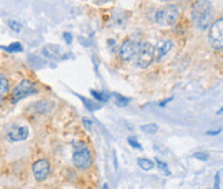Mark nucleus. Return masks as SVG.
<instances>
[{
    "mask_svg": "<svg viewBox=\"0 0 223 189\" xmlns=\"http://www.w3.org/2000/svg\"><path fill=\"white\" fill-rule=\"evenodd\" d=\"M81 100H82V103H84V106L86 107L89 111H95V110H99V108H101V106L100 104H95L93 102H90V100H88L86 97H82V96H78Z\"/></svg>",
    "mask_w": 223,
    "mask_h": 189,
    "instance_id": "2eb2a0df",
    "label": "nucleus"
},
{
    "mask_svg": "<svg viewBox=\"0 0 223 189\" xmlns=\"http://www.w3.org/2000/svg\"><path fill=\"white\" fill-rule=\"evenodd\" d=\"M127 143H129V144H130L133 148H136V150H142L141 144L136 140V138H134V137H127Z\"/></svg>",
    "mask_w": 223,
    "mask_h": 189,
    "instance_id": "412c9836",
    "label": "nucleus"
},
{
    "mask_svg": "<svg viewBox=\"0 0 223 189\" xmlns=\"http://www.w3.org/2000/svg\"><path fill=\"white\" fill-rule=\"evenodd\" d=\"M8 91H10V82H8V80L4 74L0 73V100L7 95Z\"/></svg>",
    "mask_w": 223,
    "mask_h": 189,
    "instance_id": "f8f14e48",
    "label": "nucleus"
},
{
    "mask_svg": "<svg viewBox=\"0 0 223 189\" xmlns=\"http://www.w3.org/2000/svg\"><path fill=\"white\" fill-rule=\"evenodd\" d=\"M180 10L175 4H167L163 8H160L155 15V21L160 26H171L178 19Z\"/></svg>",
    "mask_w": 223,
    "mask_h": 189,
    "instance_id": "f03ea898",
    "label": "nucleus"
},
{
    "mask_svg": "<svg viewBox=\"0 0 223 189\" xmlns=\"http://www.w3.org/2000/svg\"><path fill=\"white\" fill-rule=\"evenodd\" d=\"M220 186V173H216L215 174V181H213V189H219Z\"/></svg>",
    "mask_w": 223,
    "mask_h": 189,
    "instance_id": "5701e85b",
    "label": "nucleus"
},
{
    "mask_svg": "<svg viewBox=\"0 0 223 189\" xmlns=\"http://www.w3.org/2000/svg\"><path fill=\"white\" fill-rule=\"evenodd\" d=\"M43 53H44V56H47L48 59H55V60L66 58L58 45H45L43 48Z\"/></svg>",
    "mask_w": 223,
    "mask_h": 189,
    "instance_id": "9b49d317",
    "label": "nucleus"
},
{
    "mask_svg": "<svg viewBox=\"0 0 223 189\" xmlns=\"http://www.w3.org/2000/svg\"><path fill=\"white\" fill-rule=\"evenodd\" d=\"M153 59H155V48H153V45L149 43H141L138 52L136 55L137 66L141 69H146L152 63Z\"/></svg>",
    "mask_w": 223,
    "mask_h": 189,
    "instance_id": "20e7f679",
    "label": "nucleus"
},
{
    "mask_svg": "<svg viewBox=\"0 0 223 189\" xmlns=\"http://www.w3.org/2000/svg\"><path fill=\"white\" fill-rule=\"evenodd\" d=\"M114 166H115V169H118V159H117V154L114 152Z\"/></svg>",
    "mask_w": 223,
    "mask_h": 189,
    "instance_id": "cd10ccee",
    "label": "nucleus"
},
{
    "mask_svg": "<svg viewBox=\"0 0 223 189\" xmlns=\"http://www.w3.org/2000/svg\"><path fill=\"white\" fill-rule=\"evenodd\" d=\"M73 163L75 167L82 170L90 167V165H92V154L86 148L85 144H78L77 147H74Z\"/></svg>",
    "mask_w": 223,
    "mask_h": 189,
    "instance_id": "7ed1b4c3",
    "label": "nucleus"
},
{
    "mask_svg": "<svg viewBox=\"0 0 223 189\" xmlns=\"http://www.w3.org/2000/svg\"><path fill=\"white\" fill-rule=\"evenodd\" d=\"M7 25H8L10 29L14 30V32H21V30H22V25H21L18 21H15V19H8L7 21Z\"/></svg>",
    "mask_w": 223,
    "mask_h": 189,
    "instance_id": "6ab92c4d",
    "label": "nucleus"
},
{
    "mask_svg": "<svg viewBox=\"0 0 223 189\" xmlns=\"http://www.w3.org/2000/svg\"><path fill=\"white\" fill-rule=\"evenodd\" d=\"M220 132H222V129H216V130H208L207 133H205V134H207V136H216V134H219Z\"/></svg>",
    "mask_w": 223,
    "mask_h": 189,
    "instance_id": "a878e982",
    "label": "nucleus"
},
{
    "mask_svg": "<svg viewBox=\"0 0 223 189\" xmlns=\"http://www.w3.org/2000/svg\"><path fill=\"white\" fill-rule=\"evenodd\" d=\"M140 44L137 41H133V40H126L123 41L119 48V55H121V59L125 60V62H129L133 58H136L137 52H138V48H140Z\"/></svg>",
    "mask_w": 223,
    "mask_h": 189,
    "instance_id": "0eeeda50",
    "label": "nucleus"
},
{
    "mask_svg": "<svg viewBox=\"0 0 223 189\" xmlns=\"http://www.w3.org/2000/svg\"><path fill=\"white\" fill-rule=\"evenodd\" d=\"M36 87H34V84L29 80H22L17 87L14 88V91H12V96H11V100L12 103H18L19 100H22L23 97L26 96H30V95H33L36 93Z\"/></svg>",
    "mask_w": 223,
    "mask_h": 189,
    "instance_id": "423d86ee",
    "label": "nucleus"
},
{
    "mask_svg": "<svg viewBox=\"0 0 223 189\" xmlns=\"http://www.w3.org/2000/svg\"><path fill=\"white\" fill-rule=\"evenodd\" d=\"M193 158H196V159H200V160H208L209 155L207 154V152H196L193 155Z\"/></svg>",
    "mask_w": 223,
    "mask_h": 189,
    "instance_id": "4be33fe9",
    "label": "nucleus"
},
{
    "mask_svg": "<svg viewBox=\"0 0 223 189\" xmlns=\"http://www.w3.org/2000/svg\"><path fill=\"white\" fill-rule=\"evenodd\" d=\"M216 114H218V115H220V114H223V107H222V108H220V110H218V112H216Z\"/></svg>",
    "mask_w": 223,
    "mask_h": 189,
    "instance_id": "c85d7f7f",
    "label": "nucleus"
},
{
    "mask_svg": "<svg viewBox=\"0 0 223 189\" xmlns=\"http://www.w3.org/2000/svg\"><path fill=\"white\" fill-rule=\"evenodd\" d=\"M63 39H64V41H66L67 44L73 43V36H71V33H68V32H64V33H63Z\"/></svg>",
    "mask_w": 223,
    "mask_h": 189,
    "instance_id": "b1692460",
    "label": "nucleus"
},
{
    "mask_svg": "<svg viewBox=\"0 0 223 189\" xmlns=\"http://www.w3.org/2000/svg\"><path fill=\"white\" fill-rule=\"evenodd\" d=\"M90 93H92V96L96 99V100H99V102H107L108 100V95H106V93H101V92H97V91H90Z\"/></svg>",
    "mask_w": 223,
    "mask_h": 189,
    "instance_id": "aec40b11",
    "label": "nucleus"
},
{
    "mask_svg": "<svg viewBox=\"0 0 223 189\" xmlns=\"http://www.w3.org/2000/svg\"><path fill=\"white\" fill-rule=\"evenodd\" d=\"M155 162H156V165H157V167H159V170H162V171H163L166 175H170V174H171V171L168 170V166H167V163H164L163 160H160L159 158H156Z\"/></svg>",
    "mask_w": 223,
    "mask_h": 189,
    "instance_id": "a211bd4d",
    "label": "nucleus"
},
{
    "mask_svg": "<svg viewBox=\"0 0 223 189\" xmlns=\"http://www.w3.org/2000/svg\"><path fill=\"white\" fill-rule=\"evenodd\" d=\"M3 49L7 51V52H22L23 51V48H22V45L19 43H12L10 45H7V47H3Z\"/></svg>",
    "mask_w": 223,
    "mask_h": 189,
    "instance_id": "f3484780",
    "label": "nucleus"
},
{
    "mask_svg": "<svg viewBox=\"0 0 223 189\" xmlns=\"http://www.w3.org/2000/svg\"><path fill=\"white\" fill-rule=\"evenodd\" d=\"M157 125L156 123H146V125H142L141 126V130L144 132V133H148V134H153L157 132Z\"/></svg>",
    "mask_w": 223,
    "mask_h": 189,
    "instance_id": "dca6fc26",
    "label": "nucleus"
},
{
    "mask_svg": "<svg viewBox=\"0 0 223 189\" xmlns=\"http://www.w3.org/2000/svg\"><path fill=\"white\" fill-rule=\"evenodd\" d=\"M110 96L115 100V104H117L118 107H126L127 104H129V102H130V99L122 96V95H119V93H111Z\"/></svg>",
    "mask_w": 223,
    "mask_h": 189,
    "instance_id": "ddd939ff",
    "label": "nucleus"
},
{
    "mask_svg": "<svg viewBox=\"0 0 223 189\" xmlns=\"http://www.w3.org/2000/svg\"><path fill=\"white\" fill-rule=\"evenodd\" d=\"M137 163H138V166H140L142 170H145V171H149V170L153 169V162L149 159H145V158H140V159L137 160Z\"/></svg>",
    "mask_w": 223,
    "mask_h": 189,
    "instance_id": "4468645a",
    "label": "nucleus"
},
{
    "mask_svg": "<svg viewBox=\"0 0 223 189\" xmlns=\"http://www.w3.org/2000/svg\"><path fill=\"white\" fill-rule=\"evenodd\" d=\"M173 47H174V44H173V41H170V40H164V41L159 43L157 47L155 48V59L157 62H160L166 53L170 52Z\"/></svg>",
    "mask_w": 223,
    "mask_h": 189,
    "instance_id": "9d476101",
    "label": "nucleus"
},
{
    "mask_svg": "<svg viewBox=\"0 0 223 189\" xmlns=\"http://www.w3.org/2000/svg\"><path fill=\"white\" fill-rule=\"evenodd\" d=\"M29 137V127L28 126H19L14 125L10 127L7 133V138L10 141H22Z\"/></svg>",
    "mask_w": 223,
    "mask_h": 189,
    "instance_id": "1a4fd4ad",
    "label": "nucleus"
},
{
    "mask_svg": "<svg viewBox=\"0 0 223 189\" xmlns=\"http://www.w3.org/2000/svg\"><path fill=\"white\" fill-rule=\"evenodd\" d=\"M33 175L37 181H44L47 179L51 171V165L47 159H39L33 163Z\"/></svg>",
    "mask_w": 223,
    "mask_h": 189,
    "instance_id": "6e6552de",
    "label": "nucleus"
},
{
    "mask_svg": "<svg viewBox=\"0 0 223 189\" xmlns=\"http://www.w3.org/2000/svg\"><path fill=\"white\" fill-rule=\"evenodd\" d=\"M209 44L215 49H223V18L215 21L209 26Z\"/></svg>",
    "mask_w": 223,
    "mask_h": 189,
    "instance_id": "39448f33",
    "label": "nucleus"
},
{
    "mask_svg": "<svg viewBox=\"0 0 223 189\" xmlns=\"http://www.w3.org/2000/svg\"><path fill=\"white\" fill-rule=\"evenodd\" d=\"M212 19V4L207 0H199L192 7V21L196 28L200 30H205L211 26Z\"/></svg>",
    "mask_w": 223,
    "mask_h": 189,
    "instance_id": "f257e3e1",
    "label": "nucleus"
},
{
    "mask_svg": "<svg viewBox=\"0 0 223 189\" xmlns=\"http://www.w3.org/2000/svg\"><path fill=\"white\" fill-rule=\"evenodd\" d=\"M171 100H173V96H171V97H168V99H166V100H163L162 103H159V107H164L166 104H167L168 102H171Z\"/></svg>",
    "mask_w": 223,
    "mask_h": 189,
    "instance_id": "bb28decb",
    "label": "nucleus"
},
{
    "mask_svg": "<svg viewBox=\"0 0 223 189\" xmlns=\"http://www.w3.org/2000/svg\"><path fill=\"white\" fill-rule=\"evenodd\" d=\"M103 189H108V184H104V185H103Z\"/></svg>",
    "mask_w": 223,
    "mask_h": 189,
    "instance_id": "c756f323",
    "label": "nucleus"
},
{
    "mask_svg": "<svg viewBox=\"0 0 223 189\" xmlns=\"http://www.w3.org/2000/svg\"><path fill=\"white\" fill-rule=\"evenodd\" d=\"M82 123L84 125H85V127H86L88 130H90V129H92V121H90V119H89V118H84L82 119Z\"/></svg>",
    "mask_w": 223,
    "mask_h": 189,
    "instance_id": "393cba45",
    "label": "nucleus"
}]
</instances>
